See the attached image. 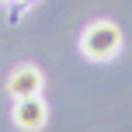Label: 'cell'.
Returning a JSON list of instances; mask_svg holds the SVG:
<instances>
[{"mask_svg": "<svg viewBox=\"0 0 132 132\" xmlns=\"http://www.w3.org/2000/svg\"><path fill=\"white\" fill-rule=\"evenodd\" d=\"M42 84H45V77L38 66H18L7 77V94L11 97H35V94H42Z\"/></svg>", "mask_w": 132, "mask_h": 132, "instance_id": "3957f363", "label": "cell"}, {"mask_svg": "<svg viewBox=\"0 0 132 132\" xmlns=\"http://www.w3.org/2000/svg\"><path fill=\"white\" fill-rule=\"evenodd\" d=\"M80 52L90 63H108L122 52V28L115 21H90L80 35Z\"/></svg>", "mask_w": 132, "mask_h": 132, "instance_id": "6da1fadb", "label": "cell"}, {"mask_svg": "<svg viewBox=\"0 0 132 132\" xmlns=\"http://www.w3.org/2000/svg\"><path fill=\"white\" fill-rule=\"evenodd\" d=\"M45 122H49V108H45V101H42V94H35V97H18V101H14V125H18V129L38 132Z\"/></svg>", "mask_w": 132, "mask_h": 132, "instance_id": "7a4b0ae2", "label": "cell"}, {"mask_svg": "<svg viewBox=\"0 0 132 132\" xmlns=\"http://www.w3.org/2000/svg\"><path fill=\"white\" fill-rule=\"evenodd\" d=\"M0 4H7V0H0Z\"/></svg>", "mask_w": 132, "mask_h": 132, "instance_id": "5b68a950", "label": "cell"}, {"mask_svg": "<svg viewBox=\"0 0 132 132\" xmlns=\"http://www.w3.org/2000/svg\"><path fill=\"white\" fill-rule=\"evenodd\" d=\"M11 4H28V0H11Z\"/></svg>", "mask_w": 132, "mask_h": 132, "instance_id": "277c9868", "label": "cell"}]
</instances>
